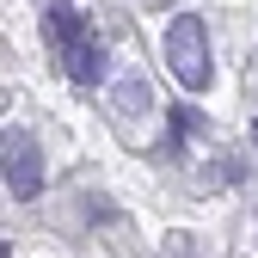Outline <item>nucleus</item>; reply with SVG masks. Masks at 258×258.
Instances as JSON below:
<instances>
[{"label":"nucleus","instance_id":"1","mask_svg":"<svg viewBox=\"0 0 258 258\" xmlns=\"http://www.w3.org/2000/svg\"><path fill=\"white\" fill-rule=\"evenodd\" d=\"M43 37L55 43V55H61V68H68L80 86H92V80H105V49H99V37L86 31V19L68 7V0H49V13H43Z\"/></svg>","mask_w":258,"mask_h":258},{"label":"nucleus","instance_id":"2","mask_svg":"<svg viewBox=\"0 0 258 258\" xmlns=\"http://www.w3.org/2000/svg\"><path fill=\"white\" fill-rule=\"evenodd\" d=\"M166 55H172L178 86H190V92L209 86V31H203L197 13H178V19H172V31H166Z\"/></svg>","mask_w":258,"mask_h":258},{"label":"nucleus","instance_id":"3","mask_svg":"<svg viewBox=\"0 0 258 258\" xmlns=\"http://www.w3.org/2000/svg\"><path fill=\"white\" fill-rule=\"evenodd\" d=\"M7 184H13L19 203H31L43 190V160H37V142L25 129H7Z\"/></svg>","mask_w":258,"mask_h":258},{"label":"nucleus","instance_id":"4","mask_svg":"<svg viewBox=\"0 0 258 258\" xmlns=\"http://www.w3.org/2000/svg\"><path fill=\"white\" fill-rule=\"evenodd\" d=\"M252 142H258V123H252Z\"/></svg>","mask_w":258,"mask_h":258}]
</instances>
